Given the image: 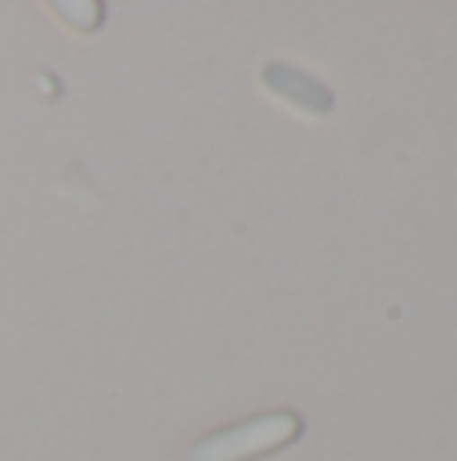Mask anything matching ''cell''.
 <instances>
[{"instance_id":"1","label":"cell","mask_w":457,"mask_h":461,"mask_svg":"<svg viewBox=\"0 0 457 461\" xmlns=\"http://www.w3.org/2000/svg\"><path fill=\"white\" fill-rule=\"evenodd\" d=\"M304 433V421L291 409H272V413L247 417L239 425H227L219 433H207L191 446V461H255L275 449L291 446Z\"/></svg>"},{"instance_id":"2","label":"cell","mask_w":457,"mask_h":461,"mask_svg":"<svg viewBox=\"0 0 457 461\" xmlns=\"http://www.w3.org/2000/svg\"><path fill=\"white\" fill-rule=\"evenodd\" d=\"M259 81H264L267 94L283 97L288 105H296V110H304V113H316V118H320V113H332V105H336V97H332V89L324 86V81H316L312 73L296 69V65H288V61L264 65V69H259Z\"/></svg>"},{"instance_id":"3","label":"cell","mask_w":457,"mask_h":461,"mask_svg":"<svg viewBox=\"0 0 457 461\" xmlns=\"http://www.w3.org/2000/svg\"><path fill=\"white\" fill-rule=\"evenodd\" d=\"M57 13L69 16L73 29H97L105 16V8L97 5V0H85V5H57Z\"/></svg>"}]
</instances>
